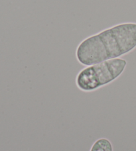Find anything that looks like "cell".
Masks as SVG:
<instances>
[{
  "label": "cell",
  "instance_id": "obj_1",
  "mask_svg": "<svg viewBox=\"0 0 136 151\" xmlns=\"http://www.w3.org/2000/svg\"><path fill=\"white\" fill-rule=\"evenodd\" d=\"M136 48V23H123L86 38L78 45L76 58L88 66L118 58Z\"/></svg>",
  "mask_w": 136,
  "mask_h": 151
},
{
  "label": "cell",
  "instance_id": "obj_2",
  "mask_svg": "<svg viewBox=\"0 0 136 151\" xmlns=\"http://www.w3.org/2000/svg\"><path fill=\"white\" fill-rule=\"evenodd\" d=\"M127 61L115 58L86 66L76 78V85L80 90L90 92L114 82L123 73Z\"/></svg>",
  "mask_w": 136,
  "mask_h": 151
},
{
  "label": "cell",
  "instance_id": "obj_3",
  "mask_svg": "<svg viewBox=\"0 0 136 151\" xmlns=\"http://www.w3.org/2000/svg\"><path fill=\"white\" fill-rule=\"evenodd\" d=\"M90 151H113V147L108 139L102 138L94 142Z\"/></svg>",
  "mask_w": 136,
  "mask_h": 151
}]
</instances>
